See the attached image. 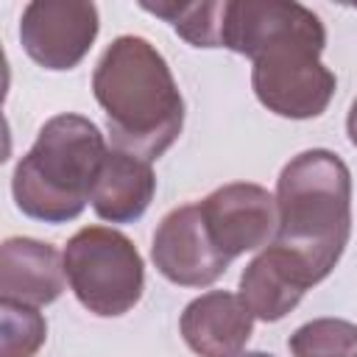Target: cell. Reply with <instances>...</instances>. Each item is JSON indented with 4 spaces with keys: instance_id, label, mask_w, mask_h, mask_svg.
<instances>
[{
    "instance_id": "5b68a950",
    "label": "cell",
    "mask_w": 357,
    "mask_h": 357,
    "mask_svg": "<svg viewBox=\"0 0 357 357\" xmlns=\"http://www.w3.org/2000/svg\"><path fill=\"white\" fill-rule=\"evenodd\" d=\"M321 45L290 42L254 61L251 86L259 103L290 120H310L326 112L337 78L321 64Z\"/></svg>"
},
{
    "instance_id": "ba28073f",
    "label": "cell",
    "mask_w": 357,
    "mask_h": 357,
    "mask_svg": "<svg viewBox=\"0 0 357 357\" xmlns=\"http://www.w3.org/2000/svg\"><path fill=\"white\" fill-rule=\"evenodd\" d=\"M204 226L218 251L231 262L234 257L268 245L276 234V198L251 181H231L198 201Z\"/></svg>"
},
{
    "instance_id": "ac0fdd59",
    "label": "cell",
    "mask_w": 357,
    "mask_h": 357,
    "mask_svg": "<svg viewBox=\"0 0 357 357\" xmlns=\"http://www.w3.org/2000/svg\"><path fill=\"white\" fill-rule=\"evenodd\" d=\"M237 357H273V354H265V351H240Z\"/></svg>"
},
{
    "instance_id": "9a60e30c",
    "label": "cell",
    "mask_w": 357,
    "mask_h": 357,
    "mask_svg": "<svg viewBox=\"0 0 357 357\" xmlns=\"http://www.w3.org/2000/svg\"><path fill=\"white\" fill-rule=\"evenodd\" d=\"M287 346L293 357H357V324L343 318H315L298 326Z\"/></svg>"
},
{
    "instance_id": "7c38bea8",
    "label": "cell",
    "mask_w": 357,
    "mask_h": 357,
    "mask_svg": "<svg viewBox=\"0 0 357 357\" xmlns=\"http://www.w3.org/2000/svg\"><path fill=\"white\" fill-rule=\"evenodd\" d=\"M64 257L42 240L8 237L0 248V296L28 307L53 304L64 290Z\"/></svg>"
},
{
    "instance_id": "277c9868",
    "label": "cell",
    "mask_w": 357,
    "mask_h": 357,
    "mask_svg": "<svg viewBox=\"0 0 357 357\" xmlns=\"http://www.w3.org/2000/svg\"><path fill=\"white\" fill-rule=\"evenodd\" d=\"M67 282L89 312L100 318L126 315L145 290V265L137 245L117 229L86 226L64 245Z\"/></svg>"
},
{
    "instance_id": "e0dca14e",
    "label": "cell",
    "mask_w": 357,
    "mask_h": 357,
    "mask_svg": "<svg viewBox=\"0 0 357 357\" xmlns=\"http://www.w3.org/2000/svg\"><path fill=\"white\" fill-rule=\"evenodd\" d=\"M346 131H349L351 145L357 148V98L351 100V109H349V117H346Z\"/></svg>"
},
{
    "instance_id": "5bb4252c",
    "label": "cell",
    "mask_w": 357,
    "mask_h": 357,
    "mask_svg": "<svg viewBox=\"0 0 357 357\" xmlns=\"http://www.w3.org/2000/svg\"><path fill=\"white\" fill-rule=\"evenodd\" d=\"M145 11L167 20L173 31L187 39L192 47H220L223 33V8L226 0H209V3H142Z\"/></svg>"
},
{
    "instance_id": "8fae6325",
    "label": "cell",
    "mask_w": 357,
    "mask_h": 357,
    "mask_svg": "<svg viewBox=\"0 0 357 357\" xmlns=\"http://www.w3.org/2000/svg\"><path fill=\"white\" fill-rule=\"evenodd\" d=\"M178 329L201 357H237L254 332V315L237 293L209 290L184 307Z\"/></svg>"
},
{
    "instance_id": "30bf717a",
    "label": "cell",
    "mask_w": 357,
    "mask_h": 357,
    "mask_svg": "<svg viewBox=\"0 0 357 357\" xmlns=\"http://www.w3.org/2000/svg\"><path fill=\"white\" fill-rule=\"evenodd\" d=\"M318 284L310 268L287 248L271 243L259 251L240 276V298L259 321H282L301 296Z\"/></svg>"
},
{
    "instance_id": "8992f818",
    "label": "cell",
    "mask_w": 357,
    "mask_h": 357,
    "mask_svg": "<svg viewBox=\"0 0 357 357\" xmlns=\"http://www.w3.org/2000/svg\"><path fill=\"white\" fill-rule=\"evenodd\" d=\"M290 42L326 45L324 22L312 8L287 0H226L220 47L257 61Z\"/></svg>"
},
{
    "instance_id": "52a82bcc",
    "label": "cell",
    "mask_w": 357,
    "mask_h": 357,
    "mask_svg": "<svg viewBox=\"0 0 357 357\" xmlns=\"http://www.w3.org/2000/svg\"><path fill=\"white\" fill-rule=\"evenodd\" d=\"M100 28L98 6L86 0H33L20 17L22 50L45 70H73Z\"/></svg>"
},
{
    "instance_id": "4fadbf2b",
    "label": "cell",
    "mask_w": 357,
    "mask_h": 357,
    "mask_svg": "<svg viewBox=\"0 0 357 357\" xmlns=\"http://www.w3.org/2000/svg\"><path fill=\"white\" fill-rule=\"evenodd\" d=\"M153 192L156 176L151 170V162L112 148L100 162L89 204L95 215L109 223H134L151 206Z\"/></svg>"
},
{
    "instance_id": "6da1fadb",
    "label": "cell",
    "mask_w": 357,
    "mask_h": 357,
    "mask_svg": "<svg viewBox=\"0 0 357 357\" xmlns=\"http://www.w3.org/2000/svg\"><path fill=\"white\" fill-rule=\"evenodd\" d=\"M112 145L137 159H159L181 134L184 100L165 56L142 36H117L92 73Z\"/></svg>"
},
{
    "instance_id": "9c48e42d",
    "label": "cell",
    "mask_w": 357,
    "mask_h": 357,
    "mask_svg": "<svg viewBox=\"0 0 357 357\" xmlns=\"http://www.w3.org/2000/svg\"><path fill=\"white\" fill-rule=\"evenodd\" d=\"M151 259L167 282L181 287H206L229 268V259L218 251L204 226L198 204L176 206L159 220Z\"/></svg>"
},
{
    "instance_id": "2e32d148",
    "label": "cell",
    "mask_w": 357,
    "mask_h": 357,
    "mask_svg": "<svg viewBox=\"0 0 357 357\" xmlns=\"http://www.w3.org/2000/svg\"><path fill=\"white\" fill-rule=\"evenodd\" d=\"M47 337V324L36 307L0 301V357H33Z\"/></svg>"
},
{
    "instance_id": "7a4b0ae2",
    "label": "cell",
    "mask_w": 357,
    "mask_h": 357,
    "mask_svg": "<svg viewBox=\"0 0 357 357\" xmlns=\"http://www.w3.org/2000/svg\"><path fill=\"white\" fill-rule=\"evenodd\" d=\"M273 243L293 251L315 276L326 279L351 234V173L349 165L312 148L293 156L276 178Z\"/></svg>"
},
{
    "instance_id": "3957f363",
    "label": "cell",
    "mask_w": 357,
    "mask_h": 357,
    "mask_svg": "<svg viewBox=\"0 0 357 357\" xmlns=\"http://www.w3.org/2000/svg\"><path fill=\"white\" fill-rule=\"evenodd\" d=\"M106 156L100 128L84 114L50 117L31 151L17 162L11 192L22 215L42 223L75 220Z\"/></svg>"
}]
</instances>
